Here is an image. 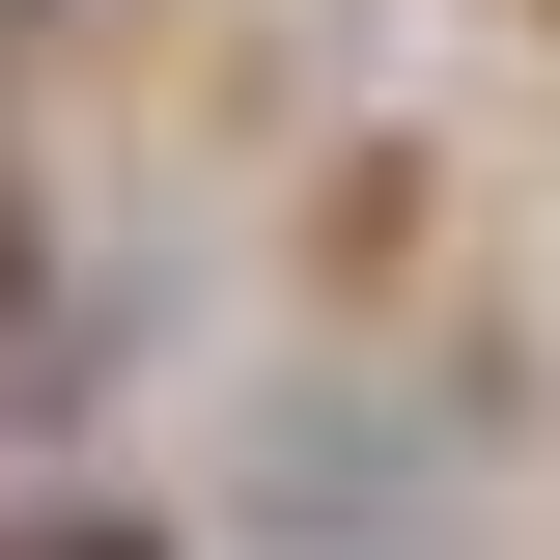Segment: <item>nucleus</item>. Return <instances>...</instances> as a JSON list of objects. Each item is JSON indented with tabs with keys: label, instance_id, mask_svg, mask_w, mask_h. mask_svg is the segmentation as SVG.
<instances>
[{
	"label": "nucleus",
	"instance_id": "1",
	"mask_svg": "<svg viewBox=\"0 0 560 560\" xmlns=\"http://www.w3.org/2000/svg\"><path fill=\"white\" fill-rule=\"evenodd\" d=\"M28 560H140V533H28Z\"/></svg>",
	"mask_w": 560,
	"mask_h": 560
}]
</instances>
